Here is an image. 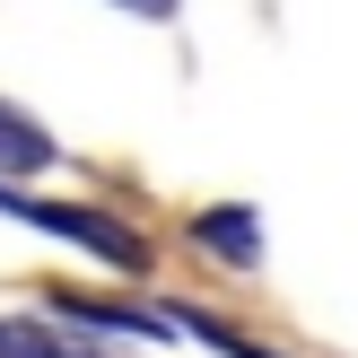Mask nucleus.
I'll list each match as a JSON object with an SVG mask.
<instances>
[{
    "label": "nucleus",
    "instance_id": "nucleus-1",
    "mask_svg": "<svg viewBox=\"0 0 358 358\" xmlns=\"http://www.w3.org/2000/svg\"><path fill=\"white\" fill-rule=\"evenodd\" d=\"M0 219L44 227V236H62V245H79V254H96L105 271H122V280L149 271V245H140V227H131V219H114V210H96V201H35V192H9V184H0Z\"/></svg>",
    "mask_w": 358,
    "mask_h": 358
},
{
    "label": "nucleus",
    "instance_id": "nucleus-2",
    "mask_svg": "<svg viewBox=\"0 0 358 358\" xmlns=\"http://www.w3.org/2000/svg\"><path fill=\"white\" fill-rule=\"evenodd\" d=\"M192 245H201L210 262H262V219L245 201H219V210H192Z\"/></svg>",
    "mask_w": 358,
    "mask_h": 358
},
{
    "label": "nucleus",
    "instance_id": "nucleus-3",
    "mask_svg": "<svg viewBox=\"0 0 358 358\" xmlns=\"http://www.w3.org/2000/svg\"><path fill=\"white\" fill-rule=\"evenodd\" d=\"M44 306L70 315V324H122V332H140V341H175V315H149V306H105V297H79V289H52Z\"/></svg>",
    "mask_w": 358,
    "mask_h": 358
},
{
    "label": "nucleus",
    "instance_id": "nucleus-4",
    "mask_svg": "<svg viewBox=\"0 0 358 358\" xmlns=\"http://www.w3.org/2000/svg\"><path fill=\"white\" fill-rule=\"evenodd\" d=\"M44 166H62L52 131H44V122H27L17 105H0V175H44Z\"/></svg>",
    "mask_w": 358,
    "mask_h": 358
},
{
    "label": "nucleus",
    "instance_id": "nucleus-5",
    "mask_svg": "<svg viewBox=\"0 0 358 358\" xmlns=\"http://www.w3.org/2000/svg\"><path fill=\"white\" fill-rule=\"evenodd\" d=\"M175 332H192V341H210V350H219V358H280V350H262V341H245V332L236 324H219V315H175Z\"/></svg>",
    "mask_w": 358,
    "mask_h": 358
},
{
    "label": "nucleus",
    "instance_id": "nucleus-6",
    "mask_svg": "<svg viewBox=\"0 0 358 358\" xmlns=\"http://www.w3.org/2000/svg\"><path fill=\"white\" fill-rule=\"evenodd\" d=\"M114 9H131V17H175V0H114Z\"/></svg>",
    "mask_w": 358,
    "mask_h": 358
}]
</instances>
